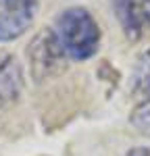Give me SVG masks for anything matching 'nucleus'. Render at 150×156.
I'll list each match as a JSON object with an SVG mask.
<instances>
[{
	"instance_id": "8",
	"label": "nucleus",
	"mask_w": 150,
	"mask_h": 156,
	"mask_svg": "<svg viewBox=\"0 0 150 156\" xmlns=\"http://www.w3.org/2000/svg\"><path fill=\"white\" fill-rule=\"evenodd\" d=\"M125 156H150V148L146 146H134V148H129Z\"/></svg>"
},
{
	"instance_id": "5",
	"label": "nucleus",
	"mask_w": 150,
	"mask_h": 156,
	"mask_svg": "<svg viewBox=\"0 0 150 156\" xmlns=\"http://www.w3.org/2000/svg\"><path fill=\"white\" fill-rule=\"evenodd\" d=\"M23 67L15 56H6L0 62V102H15L23 92Z\"/></svg>"
},
{
	"instance_id": "6",
	"label": "nucleus",
	"mask_w": 150,
	"mask_h": 156,
	"mask_svg": "<svg viewBox=\"0 0 150 156\" xmlns=\"http://www.w3.org/2000/svg\"><path fill=\"white\" fill-rule=\"evenodd\" d=\"M136 96L138 102L129 112V123L138 133H142L144 137H150V87Z\"/></svg>"
},
{
	"instance_id": "7",
	"label": "nucleus",
	"mask_w": 150,
	"mask_h": 156,
	"mask_svg": "<svg viewBox=\"0 0 150 156\" xmlns=\"http://www.w3.org/2000/svg\"><path fill=\"white\" fill-rule=\"evenodd\" d=\"M129 85H131V94H138V92L150 87V46L138 56L134 71H131Z\"/></svg>"
},
{
	"instance_id": "4",
	"label": "nucleus",
	"mask_w": 150,
	"mask_h": 156,
	"mask_svg": "<svg viewBox=\"0 0 150 156\" xmlns=\"http://www.w3.org/2000/svg\"><path fill=\"white\" fill-rule=\"evenodd\" d=\"M38 0H0V42L19 40L38 17Z\"/></svg>"
},
{
	"instance_id": "1",
	"label": "nucleus",
	"mask_w": 150,
	"mask_h": 156,
	"mask_svg": "<svg viewBox=\"0 0 150 156\" xmlns=\"http://www.w3.org/2000/svg\"><path fill=\"white\" fill-rule=\"evenodd\" d=\"M54 34L69 60L86 62L100 50L102 31L98 21L86 6H69L54 19Z\"/></svg>"
},
{
	"instance_id": "3",
	"label": "nucleus",
	"mask_w": 150,
	"mask_h": 156,
	"mask_svg": "<svg viewBox=\"0 0 150 156\" xmlns=\"http://www.w3.org/2000/svg\"><path fill=\"white\" fill-rule=\"evenodd\" d=\"M112 17L127 42L138 44L150 37V0H109Z\"/></svg>"
},
{
	"instance_id": "2",
	"label": "nucleus",
	"mask_w": 150,
	"mask_h": 156,
	"mask_svg": "<svg viewBox=\"0 0 150 156\" xmlns=\"http://www.w3.org/2000/svg\"><path fill=\"white\" fill-rule=\"evenodd\" d=\"M27 62L36 83H46L65 73L69 56L65 54L52 27H44L31 37V42L27 44Z\"/></svg>"
}]
</instances>
